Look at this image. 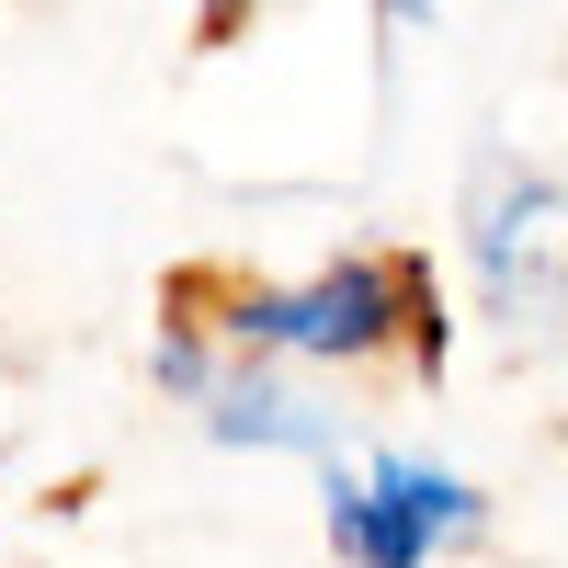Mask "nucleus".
I'll return each instance as SVG.
<instances>
[{"label":"nucleus","mask_w":568,"mask_h":568,"mask_svg":"<svg viewBox=\"0 0 568 568\" xmlns=\"http://www.w3.org/2000/svg\"><path fill=\"white\" fill-rule=\"evenodd\" d=\"M216 329L240 353H273V364H375L409 329V262L353 251V262H329L307 284H240Z\"/></svg>","instance_id":"nucleus-1"},{"label":"nucleus","mask_w":568,"mask_h":568,"mask_svg":"<svg viewBox=\"0 0 568 568\" xmlns=\"http://www.w3.org/2000/svg\"><path fill=\"white\" fill-rule=\"evenodd\" d=\"M478 535V489L433 455H375L364 478H329V546L353 568H433Z\"/></svg>","instance_id":"nucleus-2"},{"label":"nucleus","mask_w":568,"mask_h":568,"mask_svg":"<svg viewBox=\"0 0 568 568\" xmlns=\"http://www.w3.org/2000/svg\"><path fill=\"white\" fill-rule=\"evenodd\" d=\"M478 273H489V307L524 329L557 307V182L546 171H511L489 216H478Z\"/></svg>","instance_id":"nucleus-3"},{"label":"nucleus","mask_w":568,"mask_h":568,"mask_svg":"<svg viewBox=\"0 0 568 568\" xmlns=\"http://www.w3.org/2000/svg\"><path fill=\"white\" fill-rule=\"evenodd\" d=\"M205 433L262 444V455H329V409L307 387H284L262 353H240V375H205Z\"/></svg>","instance_id":"nucleus-4"},{"label":"nucleus","mask_w":568,"mask_h":568,"mask_svg":"<svg viewBox=\"0 0 568 568\" xmlns=\"http://www.w3.org/2000/svg\"><path fill=\"white\" fill-rule=\"evenodd\" d=\"M205 375H216V353L194 342V329H160V387H182V398H205Z\"/></svg>","instance_id":"nucleus-5"},{"label":"nucleus","mask_w":568,"mask_h":568,"mask_svg":"<svg viewBox=\"0 0 568 568\" xmlns=\"http://www.w3.org/2000/svg\"><path fill=\"white\" fill-rule=\"evenodd\" d=\"M194 12H205V34L227 45V34H240V23H251V0H194Z\"/></svg>","instance_id":"nucleus-6"}]
</instances>
